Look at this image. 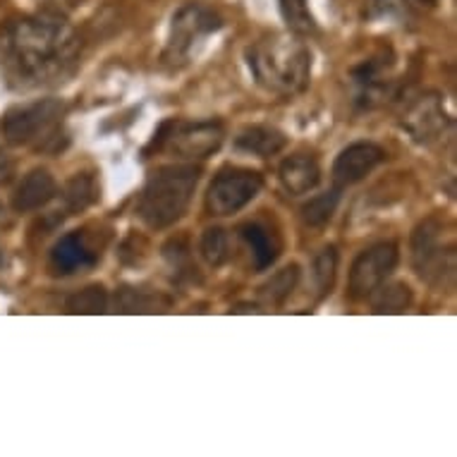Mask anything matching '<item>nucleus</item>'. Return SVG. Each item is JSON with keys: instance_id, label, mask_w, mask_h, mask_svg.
Wrapping results in <instances>:
<instances>
[{"instance_id": "1", "label": "nucleus", "mask_w": 457, "mask_h": 457, "mask_svg": "<svg viewBox=\"0 0 457 457\" xmlns=\"http://www.w3.org/2000/svg\"><path fill=\"white\" fill-rule=\"evenodd\" d=\"M82 55V38L61 15L17 17L0 31V65L22 89L65 82Z\"/></svg>"}, {"instance_id": "2", "label": "nucleus", "mask_w": 457, "mask_h": 457, "mask_svg": "<svg viewBox=\"0 0 457 457\" xmlns=\"http://www.w3.org/2000/svg\"><path fill=\"white\" fill-rule=\"evenodd\" d=\"M202 170L196 165H163L151 173L142 196H139V218L151 230H163L180 220L195 196Z\"/></svg>"}, {"instance_id": "3", "label": "nucleus", "mask_w": 457, "mask_h": 457, "mask_svg": "<svg viewBox=\"0 0 457 457\" xmlns=\"http://www.w3.org/2000/svg\"><path fill=\"white\" fill-rule=\"evenodd\" d=\"M247 62L256 82L273 94L290 96L309 87L312 53L300 41L276 38L252 46L247 51Z\"/></svg>"}, {"instance_id": "4", "label": "nucleus", "mask_w": 457, "mask_h": 457, "mask_svg": "<svg viewBox=\"0 0 457 457\" xmlns=\"http://www.w3.org/2000/svg\"><path fill=\"white\" fill-rule=\"evenodd\" d=\"M65 104L58 98H41L15 105L3 115V137L12 146H37L38 151H61V122Z\"/></svg>"}, {"instance_id": "5", "label": "nucleus", "mask_w": 457, "mask_h": 457, "mask_svg": "<svg viewBox=\"0 0 457 457\" xmlns=\"http://www.w3.org/2000/svg\"><path fill=\"white\" fill-rule=\"evenodd\" d=\"M225 129L216 120H202V122H180L168 120L163 122L158 132L154 135L151 144L146 146V156L154 151L170 149L180 158H209L216 154L223 144Z\"/></svg>"}, {"instance_id": "6", "label": "nucleus", "mask_w": 457, "mask_h": 457, "mask_svg": "<svg viewBox=\"0 0 457 457\" xmlns=\"http://www.w3.org/2000/svg\"><path fill=\"white\" fill-rule=\"evenodd\" d=\"M263 187V178L256 170L228 165L213 178L206 192V211L211 216L225 218L240 213L247 204L259 196Z\"/></svg>"}, {"instance_id": "7", "label": "nucleus", "mask_w": 457, "mask_h": 457, "mask_svg": "<svg viewBox=\"0 0 457 457\" xmlns=\"http://www.w3.org/2000/svg\"><path fill=\"white\" fill-rule=\"evenodd\" d=\"M414 269L428 283H443V276H453L455 254L453 245H445L443 225L438 220H424L412 235Z\"/></svg>"}, {"instance_id": "8", "label": "nucleus", "mask_w": 457, "mask_h": 457, "mask_svg": "<svg viewBox=\"0 0 457 457\" xmlns=\"http://www.w3.org/2000/svg\"><path fill=\"white\" fill-rule=\"evenodd\" d=\"M220 29V17L211 12L204 5H185V8L173 17V27H170V38H168V48H165V62L170 65H180L187 61L189 53L202 38Z\"/></svg>"}, {"instance_id": "9", "label": "nucleus", "mask_w": 457, "mask_h": 457, "mask_svg": "<svg viewBox=\"0 0 457 457\" xmlns=\"http://www.w3.org/2000/svg\"><path fill=\"white\" fill-rule=\"evenodd\" d=\"M397 259H400V249L395 242H378L374 247L364 249L350 269V297L353 300L371 297L395 270Z\"/></svg>"}, {"instance_id": "10", "label": "nucleus", "mask_w": 457, "mask_h": 457, "mask_svg": "<svg viewBox=\"0 0 457 457\" xmlns=\"http://www.w3.org/2000/svg\"><path fill=\"white\" fill-rule=\"evenodd\" d=\"M386 161V151L378 144L371 142H354L347 149L340 151V156L333 163V180L337 187H350L357 185L374 173L376 168Z\"/></svg>"}, {"instance_id": "11", "label": "nucleus", "mask_w": 457, "mask_h": 457, "mask_svg": "<svg viewBox=\"0 0 457 457\" xmlns=\"http://www.w3.org/2000/svg\"><path fill=\"white\" fill-rule=\"evenodd\" d=\"M448 125V115L443 111L438 96H421L417 104L410 105V111L405 112V120H403V128L420 144L436 142Z\"/></svg>"}, {"instance_id": "12", "label": "nucleus", "mask_w": 457, "mask_h": 457, "mask_svg": "<svg viewBox=\"0 0 457 457\" xmlns=\"http://www.w3.org/2000/svg\"><path fill=\"white\" fill-rule=\"evenodd\" d=\"M390 68H393V58L383 53V55L369 58L367 62H361L360 68L353 70L354 87H357V101L364 108H374L388 94Z\"/></svg>"}, {"instance_id": "13", "label": "nucleus", "mask_w": 457, "mask_h": 457, "mask_svg": "<svg viewBox=\"0 0 457 457\" xmlns=\"http://www.w3.org/2000/svg\"><path fill=\"white\" fill-rule=\"evenodd\" d=\"M58 195V185L46 168H34L12 195V209L17 213H31V211L44 209L46 204H51Z\"/></svg>"}, {"instance_id": "14", "label": "nucleus", "mask_w": 457, "mask_h": 457, "mask_svg": "<svg viewBox=\"0 0 457 457\" xmlns=\"http://www.w3.org/2000/svg\"><path fill=\"white\" fill-rule=\"evenodd\" d=\"M278 178H280L283 187L287 189L290 195L302 196L319 187V182H321V168H319L314 156L295 154V156H287L283 163H280Z\"/></svg>"}, {"instance_id": "15", "label": "nucleus", "mask_w": 457, "mask_h": 457, "mask_svg": "<svg viewBox=\"0 0 457 457\" xmlns=\"http://www.w3.org/2000/svg\"><path fill=\"white\" fill-rule=\"evenodd\" d=\"M96 263V256L87 247V242L79 233L62 235L61 240L55 242L51 252V269L61 276H70L77 270L91 269Z\"/></svg>"}, {"instance_id": "16", "label": "nucleus", "mask_w": 457, "mask_h": 457, "mask_svg": "<svg viewBox=\"0 0 457 457\" xmlns=\"http://www.w3.org/2000/svg\"><path fill=\"white\" fill-rule=\"evenodd\" d=\"M242 242L247 245L256 270H266L276 263L280 254V242L263 223H245L240 228Z\"/></svg>"}, {"instance_id": "17", "label": "nucleus", "mask_w": 457, "mask_h": 457, "mask_svg": "<svg viewBox=\"0 0 457 457\" xmlns=\"http://www.w3.org/2000/svg\"><path fill=\"white\" fill-rule=\"evenodd\" d=\"M285 144H287V137L280 129L266 128V125H252L235 137V149L259 158L276 156L285 149Z\"/></svg>"}, {"instance_id": "18", "label": "nucleus", "mask_w": 457, "mask_h": 457, "mask_svg": "<svg viewBox=\"0 0 457 457\" xmlns=\"http://www.w3.org/2000/svg\"><path fill=\"white\" fill-rule=\"evenodd\" d=\"M412 304V290L405 283L381 285L374 293V314H405Z\"/></svg>"}, {"instance_id": "19", "label": "nucleus", "mask_w": 457, "mask_h": 457, "mask_svg": "<svg viewBox=\"0 0 457 457\" xmlns=\"http://www.w3.org/2000/svg\"><path fill=\"white\" fill-rule=\"evenodd\" d=\"M170 302L161 295L146 293L139 287H122L118 293V309L128 314H151V312H163Z\"/></svg>"}, {"instance_id": "20", "label": "nucleus", "mask_w": 457, "mask_h": 457, "mask_svg": "<svg viewBox=\"0 0 457 457\" xmlns=\"http://www.w3.org/2000/svg\"><path fill=\"white\" fill-rule=\"evenodd\" d=\"M62 199L68 204V211H84L87 206H91L98 199V185L94 175H75L62 189Z\"/></svg>"}, {"instance_id": "21", "label": "nucleus", "mask_w": 457, "mask_h": 457, "mask_svg": "<svg viewBox=\"0 0 457 457\" xmlns=\"http://www.w3.org/2000/svg\"><path fill=\"white\" fill-rule=\"evenodd\" d=\"M337 204H340V187L330 189L326 195H319L314 199H309L304 206H302V220L309 228H321L333 218Z\"/></svg>"}, {"instance_id": "22", "label": "nucleus", "mask_w": 457, "mask_h": 457, "mask_svg": "<svg viewBox=\"0 0 457 457\" xmlns=\"http://www.w3.org/2000/svg\"><path fill=\"white\" fill-rule=\"evenodd\" d=\"M300 280V269L297 266H287V269L278 270L276 276H270V280L262 287V297L269 304H283L290 295H293L295 285Z\"/></svg>"}, {"instance_id": "23", "label": "nucleus", "mask_w": 457, "mask_h": 457, "mask_svg": "<svg viewBox=\"0 0 457 457\" xmlns=\"http://www.w3.org/2000/svg\"><path fill=\"white\" fill-rule=\"evenodd\" d=\"M163 256L168 266L173 269L175 280H195L196 278V266L192 262L189 247L185 240H170L163 247Z\"/></svg>"}, {"instance_id": "24", "label": "nucleus", "mask_w": 457, "mask_h": 457, "mask_svg": "<svg viewBox=\"0 0 457 457\" xmlns=\"http://www.w3.org/2000/svg\"><path fill=\"white\" fill-rule=\"evenodd\" d=\"M202 254L213 269H220L223 263H228V259H230V235H228V230L209 228L202 237Z\"/></svg>"}, {"instance_id": "25", "label": "nucleus", "mask_w": 457, "mask_h": 457, "mask_svg": "<svg viewBox=\"0 0 457 457\" xmlns=\"http://www.w3.org/2000/svg\"><path fill=\"white\" fill-rule=\"evenodd\" d=\"M108 309V293L101 285H91L68 300L70 314H104Z\"/></svg>"}, {"instance_id": "26", "label": "nucleus", "mask_w": 457, "mask_h": 457, "mask_svg": "<svg viewBox=\"0 0 457 457\" xmlns=\"http://www.w3.org/2000/svg\"><path fill=\"white\" fill-rule=\"evenodd\" d=\"M336 270H337V249L326 247L321 249V254L314 259V283L319 295H328L333 283H336Z\"/></svg>"}, {"instance_id": "27", "label": "nucleus", "mask_w": 457, "mask_h": 457, "mask_svg": "<svg viewBox=\"0 0 457 457\" xmlns=\"http://www.w3.org/2000/svg\"><path fill=\"white\" fill-rule=\"evenodd\" d=\"M280 10H283V17L295 31H300V34L314 31V20H312V12H309L307 0H280Z\"/></svg>"}, {"instance_id": "28", "label": "nucleus", "mask_w": 457, "mask_h": 457, "mask_svg": "<svg viewBox=\"0 0 457 457\" xmlns=\"http://www.w3.org/2000/svg\"><path fill=\"white\" fill-rule=\"evenodd\" d=\"M8 175H10V163L5 161V156H0V182L8 180Z\"/></svg>"}, {"instance_id": "29", "label": "nucleus", "mask_w": 457, "mask_h": 457, "mask_svg": "<svg viewBox=\"0 0 457 457\" xmlns=\"http://www.w3.org/2000/svg\"><path fill=\"white\" fill-rule=\"evenodd\" d=\"M0 266H3V247H0Z\"/></svg>"}, {"instance_id": "30", "label": "nucleus", "mask_w": 457, "mask_h": 457, "mask_svg": "<svg viewBox=\"0 0 457 457\" xmlns=\"http://www.w3.org/2000/svg\"><path fill=\"white\" fill-rule=\"evenodd\" d=\"M424 3H431V0H424Z\"/></svg>"}]
</instances>
